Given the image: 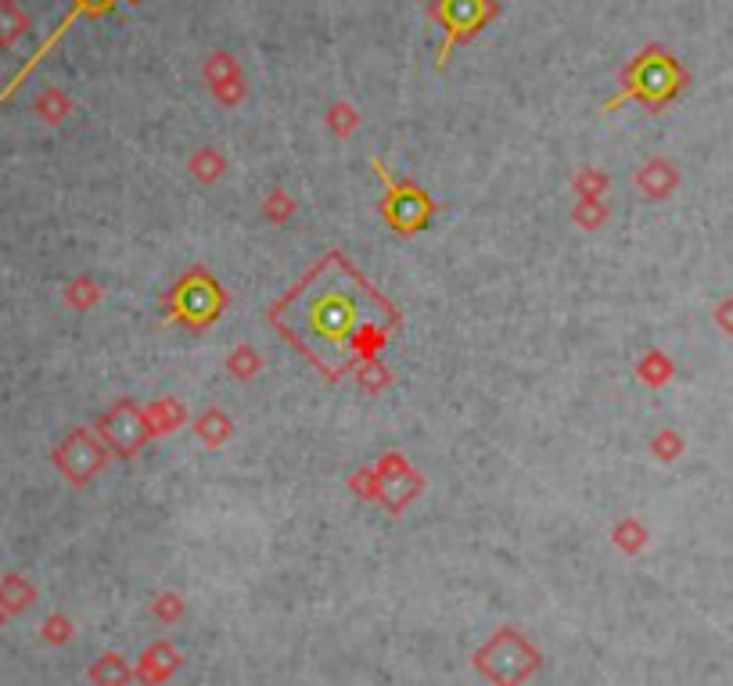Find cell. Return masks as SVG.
I'll use <instances>...</instances> for the list:
<instances>
[{
  "instance_id": "6da1fadb",
  "label": "cell",
  "mask_w": 733,
  "mask_h": 686,
  "mask_svg": "<svg viewBox=\"0 0 733 686\" xmlns=\"http://www.w3.org/2000/svg\"><path fill=\"white\" fill-rule=\"evenodd\" d=\"M0 597H4V608L15 611V608H22V600L30 597V589H25V586L15 579V575H11V579H4V586H0Z\"/></svg>"
}]
</instances>
